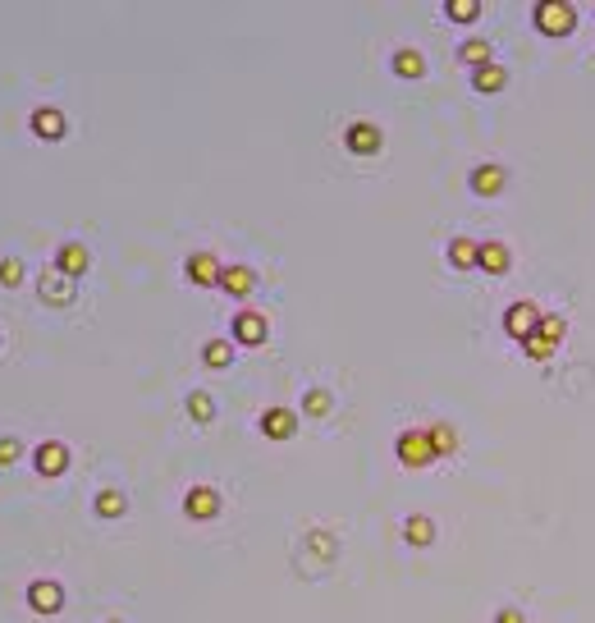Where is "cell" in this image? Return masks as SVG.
I'll list each match as a JSON object with an SVG mask.
<instances>
[{"instance_id": "cell-1", "label": "cell", "mask_w": 595, "mask_h": 623, "mask_svg": "<svg viewBox=\"0 0 595 623\" xmlns=\"http://www.w3.org/2000/svg\"><path fill=\"white\" fill-rule=\"evenodd\" d=\"M531 19H536V28L545 37H568L577 28V10L573 5H559V0H545V5H536Z\"/></svg>"}, {"instance_id": "cell-2", "label": "cell", "mask_w": 595, "mask_h": 623, "mask_svg": "<svg viewBox=\"0 0 595 623\" xmlns=\"http://www.w3.org/2000/svg\"><path fill=\"white\" fill-rule=\"evenodd\" d=\"M394 454H399L404 467H430L435 458H440L435 445H430V431H404L399 445H394Z\"/></svg>"}, {"instance_id": "cell-3", "label": "cell", "mask_w": 595, "mask_h": 623, "mask_svg": "<svg viewBox=\"0 0 595 623\" xmlns=\"http://www.w3.org/2000/svg\"><path fill=\"white\" fill-rule=\"evenodd\" d=\"M536 326H540V307L527 303V298H523V303H513V307L504 312V330H508L513 339H523V344L536 335Z\"/></svg>"}, {"instance_id": "cell-4", "label": "cell", "mask_w": 595, "mask_h": 623, "mask_svg": "<svg viewBox=\"0 0 595 623\" xmlns=\"http://www.w3.org/2000/svg\"><path fill=\"white\" fill-rule=\"evenodd\" d=\"M32 467H37L42 477H60L64 467H69V449H64L60 440H42V445L32 449Z\"/></svg>"}, {"instance_id": "cell-5", "label": "cell", "mask_w": 595, "mask_h": 623, "mask_svg": "<svg viewBox=\"0 0 595 623\" xmlns=\"http://www.w3.org/2000/svg\"><path fill=\"white\" fill-rule=\"evenodd\" d=\"M183 514L197 518V523H202V518H216V514H220V491H216V486H192V491L183 495Z\"/></svg>"}, {"instance_id": "cell-6", "label": "cell", "mask_w": 595, "mask_h": 623, "mask_svg": "<svg viewBox=\"0 0 595 623\" xmlns=\"http://www.w3.org/2000/svg\"><path fill=\"white\" fill-rule=\"evenodd\" d=\"M37 294H42V303H55V307H69L73 294H78V280H69L64 270H47L42 285H37Z\"/></svg>"}, {"instance_id": "cell-7", "label": "cell", "mask_w": 595, "mask_h": 623, "mask_svg": "<svg viewBox=\"0 0 595 623\" xmlns=\"http://www.w3.org/2000/svg\"><path fill=\"white\" fill-rule=\"evenodd\" d=\"M183 276L192 280V285H220V276H225V266L211 257V252H192L188 261H183Z\"/></svg>"}, {"instance_id": "cell-8", "label": "cell", "mask_w": 595, "mask_h": 623, "mask_svg": "<svg viewBox=\"0 0 595 623\" xmlns=\"http://www.w3.org/2000/svg\"><path fill=\"white\" fill-rule=\"evenodd\" d=\"M28 605H32L37 614H60V610H64L60 582H32V587H28Z\"/></svg>"}, {"instance_id": "cell-9", "label": "cell", "mask_w": 595, "mask_h": 623, "mask_svg": "<svg viewBox=\"0 0 595 623\" xmlns=\"http://www.w3.org/2000/svg\"><path fill=\"white\" fill-rule=\"evenodd\" d=\"M266 330H270V326H266L261 312H238V317H234V344H243V348L261 344Z\"/></svg>"}, {"instance_id": "cell-10", "label": "cell", "mask_w": 595, "mask_h": 623, "mask_svg": "<svg viewBox=\"0 0 595 623\" xmlns=\"http://www.w3.org/2000/svg\"><path fill=\"white\" fill-rule=\"evenodd\" d=\"M344 142H348V151H357V156H371V151H380V129L371 124V120H357L348 133H344Z\"/></svg>"}, {"instance_id": "cell-11", "label": "cell", "mask_w": 595, "mask_h": 623, "mask_svg": "<svg viewBox=\"0 0 595 623\" xmlns=\"http://www.w3.org/2000/svg\"><path fill=\"white\" fill-rule=\"evenodd\" d=\"M261 431H266L270 440H289V436L298 431V417H293L289 408H266V413H261Z\"/></svg>"}, {"instance_id": "cell-12", "label": "cell", "mask_w": 595, "mask_h": 623, "mask_svg": "<svg viewBox=\"0 0 595 623\" xmlns=\"http://www.w3.org/2000/svg\"><path fill=\"white\" fill-rule=\"evenodd\" d=\"M32 133H37V138H47V142H60V138L69 133V129H64V115L51 110V106L32 110Z\"/></svg>"}, {"instance_id": "cell-13", "label": "cell", "mask_w": 595, "mask_h": 623, "mask_svg": "<svg viewBox=\"0 0 595 623\" xmlns=\"http://www.w3.org/2000/svg\"><path fill=\"white\" fill-rule=\"evenodd\" d=\"M88 248L83 243H64L60 252H55V270H64L69 280H78V276H88Z\"/></svg>"}, {"instance_id": "cell-14", "label": "cell", "mask_w": 595, "mask_h": 623, "mask_svg": "<svg viewBox=\"0 0 595 623\" xmlns=\"http://www.w3.org/2000/svg\"><path fill=\"white\" fill-rule=\"evenodd\" d=\"M220 289H225V294H234V298L252 294V289H257V270H248V266H225Z\"/></svg>"}, {"instance_id": "cell-15", "label": "cell", "mask_w": 595, "mask_h": 623, "mask_svg": "<svg viewBox=\"0 0 595 623\" xmlns=\"http://www.w3.org/2000/svg\"><path fill=\"white\" fill-rule=\"evenodd\" d=\"M504 166H476L472 170V192H481V198H495V192L504 188Z\"/></svg>"}, {"instance_id": "cell-16", "label": "cell", "mask_w": 595, "mask_h": 623, "mask_svg": "<svg viewBox=\"0 0 595 623\" xmlns=\"http://www.w3.org/2000/svg\"><path fill=\"white\" fill-rule=\"evenodd\" d=\"M476 266L490 270V276H504V270H508V248H504L499 239H486V243H481V257H476Z\"/></svg>"}, {"instance_id": "cell-17", "label": "cell", "mask_w": 595, "mask_h": 623, "mask_svg": "<svg viewBox=\"0 0 595 623\" xmlns=\"http://www.w3.org/2000/svg\"><path fill=\"white\" fill-rule=\"evenodd\" d=\"M504 83H508V73H504V64H495V60L472 73V88H476V92H499Z\"/></svg>"}, {"instance_id": "cell-18", "label": "cell", "mask_w": 595, "mask_h": 623, "mask_svg": "<svg viewBox=\"0 0 595 623\" xmlns=\"http://www.w3.org/2000/svg\"><path fill=\"white\" fill-rule=\"evenodd\" d=\"M476 257H481V243H472V239H454L449 243V266L454 270H476Z\"/></svg>"}, {"instance_id": "cell-19", "label": "cell", "mask_w": 595, "mask_h": 623, "mask_svg": "<svg viewBox=\"0 0 595 623\" xmlns=\"http://www.w3.org/2000/svg\"><path fill=\"white\" fill-rule=\"evenodd\" d=\"M394 73H399V78H421L426 73V55L412 51V47H404L399 55H394Z\"/></svg>"}, {"instance_id": "cell-20", "label": "cell", "mask_w": 595, "mask_h": 623, "mask_svg": "<svg viewBox=\"0 0 595 623\" xmlns=\"http://www.w3.org/2000/svg\"><path fill=\"white\" fill-rule=\"evenodd\" d=\"M404 536H408V545H430V541H435V523H430L426 514H412V518L404 523Z\"/></svg>"}, {"instance_id": "cell-21", "label": "cell", "mask_w": 595, "mask_h": 623, "mask_svg": "<svg viewBox=\"0 0 595 623\" xmlns=\"http://www.w3.org/2000/svg\"><path fill=\"white\" fill-rule=\"evenodd\" d=\"M430 445H435V454L445 458V454H454V449H458V431H454L449 422H435V426H430Z\"/></svg>"}, {"instance_id": "cell-22", "label": "cell", "mask_w": 595, "mask_h": 623, "mask_svg": "<svg viewBox=\"0 0 595 623\" xmlns=\"http://www.w3.org/2000/svg\"><path fill=\"white\" fill-rule=\"evenodd\" d=\"M188 417L192 422H211L216 417V399L207 395V389H192V395H188Z\"/></svg>"}, {"instance_id": "cell-23", "label": "cell", "mask_w": 595, "mask_h": 623, "mask_svg": "<svg viewBox=\"0 0 595 623\" xmlns=\"http://www.w3.org/2000/svg\"><path fill=\"white\" fill-rule=\"evenodd\" d=\"M458 60L472 64V69L490 64V42H481V37H476V42H463V47H458Z\"/></svg>"}, {"instance_id": "cell-24", "label": "cell", "mask_w": 595, "mask_h": 623, "mask_svg": "<svg viewBox=\"0 0 595 623\" xmlns=\"http://www.w3.org/2000/svg\"><path fill=\"white\" fill-rule=\"evenodd\" d=\"M202 358H207V367H229L234 363V339H211L202 348Z\"/></svg>"}, {"instance_id": "cell-25", "label": "cell", "mask_w": 595, "mask_h": 623, "mask_svg": "<svg viewBox=\"0 0 595 623\" xmlns=\"http://www.w3.org/2000/svg\"><path fill=\"white\" fill-rule=\"evenodd\" d=\"M445 14L454 23H476V14H481V0H445Z\"/></svg>"}, {"instance_id": "cell-26", "label": "cell", "mask_w": 595, "mask_h": 623, "mask_svg": "<svg viewBox=\"0 0 595 623\" xmlns=\"http://www.w3.org/2000/svg\"><path fill=\"white\" fill-rule=\"evenodd\" d=\"M330 408H335L330 389H307V395H302V413H307V417H326Z\"/></svg>"}, {"instance_id": "cell-27", "label": "cell", "mask_w": 595, "mask_h": 623, "mask_svg": "<svg viewBox=\"0 0 595 623\" xmlns=\"http://www.w3.org/2000/svg\"><path fill=\"white\" fill-rule=\"evenodd\" d=\"M124 509H129V499L119 495V491H101V495H97V514H101V518H119Z\"/></svg>"}, {"instance_id": "cell-28", "label": "cell", "mask_w": 595, "mask_h": 623, "mask_svg": "<svg viewBox=\"0 0 595 623\" xmlns=\"http://www.w3.org/2000/svg\"><path fill=\"white\" fill-rule=\"evenodd\" d=\"M536 335H545V339H554V344H559V339L568 335V321H564V317H554V312H540V326H536Z\"/></svg>"}, {"instance_id": "cell-29", "label": "cell", "mask_w": 595, "mask_h": 623, "mask_svg": "<svg viewBox=\"0 0 595 623\" xmlns=\"http://www.w3.org/2000/svg\"><path fill=\"white\" fill-rule=\"evenodd\" d=\"M523 348H527V358H531V363H549V358H554V348H559V344H554V339H545V335H531Z\"/></svg>"}, {"instance_id": "cell-30", "label": "cell", "mask_w": 595, "mask_h": 623, "mask_svg": "<svg viewBox=\"0 0 595 623\" xmlns=\"http://www.w3.org/2000/svg\"><path fill=\"white\" fill-rule=\"evenodd\" d=\"M19 280H23V261L19 257H5V261H0V285L19 289Z\"/></svg>"}, {"instance_id": "cell-31", "label": "cell", "mask_w": 595, "mask_h": 623, "mask_svg": "<svg viewBox=\"0 0 595 623\" xmlns=\"http://www.w3.org/2000/svg\"><path fill=\"white\" fill-rule=\"evenodd\" d=\"M14 458H23V445L14 436H0V467H10Z\"/></svg>"}, {"instance_id": "cell-32", "label": "cell", "mask_w": 595, "mask_h": 623, "mask_svg": "<svg viewBox=\"0 0 595 623\" xmlns=\"http://www.w3.org/2000/svg\"><path fill=\"white\" fill-rule=\"evenodd\" d=\"M495 623H527V619H523V610H513V605H504V610L495 614Z\"/></svg>"}, {"instance_id": "cell-33", "label": "cell", "mask_w": 595, "mask_h": 623, "mask_svg": "<svg viewBox=\"0 0 595 623\" xmlns=\"http://www.w3.org/2000/svg\"><path fill=\"white\" fill-rule=\"evenodd\" d=\"M110 623H119V619H110Z\"/></svg>"}]
</instances>
